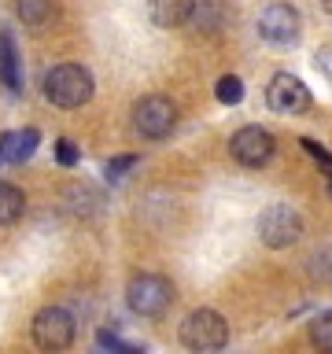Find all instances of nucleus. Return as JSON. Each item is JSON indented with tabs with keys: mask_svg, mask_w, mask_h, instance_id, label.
I'll return each instance as SVG.
<instances>
[{
	"mask_svg": "<svg viewBox=\"0 0 332 354\" xmlns=\"http://www.w3.org/2000/svg\"><path fill=\"white\" fill-rule=\"evenodd\" d=\"M0 159H4V133H0Z\"/></svg>",
	"mask_w": 332,
	"mask_h": 354,
	"instance_id": "b1692460",
	"label": "nucleus"
},
{
	"mask_svg": "<svg viewBox=\"0 0 332 354\" xmlns=\"http://www.w3.org/2000/svg\"><path fill=\"white\" fill-rule=\"evenodd\" d=\"M93 93H96V82L82 63H59L44 74V100L55 107H63V111H74V107L89 104Z\"/></svg>",
	"mask_w": 332,
	"mask_h": 354,
	"instance_id": "f257e3e1",
	"label": "nucleus"
},
{
	"mask_svg": "<svg viewBox=\"0 0 332 354\" xmlns=\"http://www.w3.org/2000/svg\"><path fill=\"white\" fill-rule=\"evenodd\" d=\"M273 148H277L273 133L262 129V126H243V129L232 133V140H229V151L240 166H266L273 159Z\"/></svg>",
	"mask_w": 332,
	"mask_h": 354,
	"instance_id": "6e6552de",
	"label": "nucleus"
},
{
	"mask_svg": "<svg viewBox=\"0 0 332 354\" xmlns=\"http://www.w3.org/2000/svg\"><path fill=\"white\" fill-rule=\"evenodd\" d=\"M74 332H77V325L63 306H44L33 317V343L44 351H66L74 343Z\"/></svg>",
	"mask_w": 332,
	"mask_h": 354,
	"instance_id": "423d86ee",
	"label": "nucleus"
},
{
	"mask_svg": "<svg viewBox=\"0 0 332 354\" xmlns=\"http://www.w3.org/2000/svg\"><path fill=\"white\" fill-rule=\"evenodd\" d=\"M96 343H100V347H111V351H118V354H126V351H140L137 343H126V339L118 336V332H111V328H104V332H100V336H96Z\"/></svg>",
	"mask_w": 332,
	"mask_h": 354,
	"instance_id": "6ab92c4d",
	"label": "nucleus"
},
{
	"mask_svg": "<svg viewBox=\"0 0 332 354\" xmlns=\"http://www.w3.org/2000/svg\"><path fill=\"white\" fill-rule=\"evenodd\" d=\"M0 77L11 93H22V71H19V48L11 30H0Z\"/></svg>",
	"mask_w": 332,
	"mask_h": 354,
	"instance_id": "9d476101",
	"label": "nucleus"
},
{
	"mask_svg": "<svg viewBox=\"0 0 332 354\" xmlns=\"http://www.w3.org/2000/svg\"><path fill=\"white\" fill-rule=\"evenodd\" d=\"M188 8H192V0H148V15H151V22L159 30L185 26Z\"/></svg>",
	"mask_w": 332,
	"mask_h": 354,
	"instance_id": "9b49d317",
	"label": "nucleus"
},
{
	"mask_svg": "<svg viewBox=\"0 0 332 354\" xmlns=\"http://www.w3.org/2000/svg\"><path fill=\"white\" fill-rule=\"evenodd\" d=\"M259 236L266 248L281 251V248H292V243L303 236V218H299L295 207L288 203H270L259 214Z\"/></svg>",
	"mask_w": 332,
	"mask_h": 354,
	"instance_id": "20e7f679",
	"label": "nucleus"
},
{
	"mask_svg": "<svg viewBox=\"0 0 332 354\" xmlns=\"http://www.w3.org/2000/svg\"><path fill=\"white\" fill-rule=\"evenodd\" d=\"M218 19H221L218 0H192L185 26H192V30H214V26H218Z\"/></svg>",
	"mask_w": 332,
	"mask_h": 354,
	"instance_id": "2eb2a0df",
	"label": "nucleus"
},
{
	"mask_svg": "<svg viewBox=\"0 0 332 354\" xmlns=\"http://www.w3.org/2000/svg\"><path fill=\"white\" fill-rule=\"evenodd\" d=\"M22 210H26V196H22V188L0 181V225H15L22 218Z\"/></svg>",
	"mask_w": 332,
	"mask_h": 354,
	"instance_id": "4468645a",
	"label": "nucleus"
},
{
	"mask_svg": "<svg viewBox=\"0 0 332 354\" xmlns=\"http://www.w3.org/2000/svg\"><path fill=\"white\" fill-rule=\"evenodd\" d=\"M329 192H332V170H329Z\"/></svg>",
	"mask_w": 332,
	"mask_h": 354,
	"instance_id": "a878e982",
	"label": "nucleus"
},
{
	"mask_svg": "<svg viewBox=\"0 0 332 354\" xmlns=\"http://www.w3.org/2000/svg\"><path fill=\"white\" fill-rule=\"evenodd\" d=\"M214 96H218V104H225V107L240 104V100H243V82H240L237 74H225V77H218V85H214Z\"/></svg>",
	"mask_w": 332,
	"mask_h": 354,
	"instance_id": "dca6fc26",
	"label": "nucleus"
},
{
	"mask_svg": "<svg viewBox=\"0 0 332 354\" xmlns=\"http://www.w3.org/2000/svg\"><path fill=\"white\" fill-rule=\"evenodd\" d=\"M325 8H329V15H332V0H325Z\"/></svg>",
	"mask_w": 332,
	"mask_h": 354,
	"instance_id": "393cba45",
	"label": "nucleus"
},
{
	"mask_svg": "<svg viewBox=\"0 0 332 354\" xmlns=\"http://www.w3.org/2000/svg\"><path fill=\"white\" fill-rule=\"evenodd\" d=\"M255 26H259V37L266 44H277V48H292L303 37V19L292 4H266Z\"/></svg>",
	"mask_w": 332,
	"mask_h": 354,
	"instance_id": "39448f33",
	"label": "nucleus"
},
{
	"mask_svg": "<svg viewBox=\"0 0 332 354\" xmlns=\"http://www.w3.org/2000/svg\"><path fill=\"white\" fill-rule=\"evenodd\" d=\"M314 66H317V71H321V74H325L329 82H332V44H325V48H317V55H314Z\"/></svg>",
	"mask_w": 332,
	"mask_h": 354,
	"instance_id": "5701e85b",
	"label": "nucleus"
},
{
	"mask_svg": "<svg viewBox=\"0 0 332 354\" xmlns=\"http://www.w3.org/2000/svg\"><path fill=\"white\" fill-rule=\"evenodd\" d=\"M37 144H41V129H19V133H4V159L8 162H26L33 151H37Z\"/></svg>",
	"mask_w": 332,
	"mask_h": 354,
	"instance_id": "f8f14e48",
	"label": "nucleus"
},
{
	"mask_svg": "<svg viewBox=\"0 0 332 354\" xmlns=\"http://www.w3.org/2000/svg\"><path fill=\"white\" fill-rule=\"evenodd\" d=\"M133 166H137V155H118V159H111L104 166V174H107V181H122L126 170H133Z\"/></svg>",
	"mask_w": 332,
	"mask_h": 354,
	"instance_id": "a211bd4d",
	"label": "nucleus"
},
{
	"mask_svg": "<svg viewBox=\"0 0 332 354\" xmlns=\"http://www.w3.org/2000/svg\"><path fill=\"white\" fill-rule=\"evenodd\" d=\"M177 122V107L166 96H144L137 107H133V126H137L140 137L148 140H163L166 133L174 129Z\"/></svg>",
	"mask_w": 332,
	"mask_h": 354,
	"instance_id": "0eeeda50",
	"label": "nucleus"
},
{
	"mask_svg": "<svg viewBox=\"0 0 332 354\" xmlns=\"http://www.w3.org/2000/svg\"><path fill=\"white\" fill-rule=\"evenodd\" d=\"M266 104L273 115H306L310 111V88L295 74H277L266 88Z\"/></svg>",
	"mask_w": 332,
	"mask_h": 354,
	"instance_id": "1a4fd4ad",
	"label": "nucleus"
},
{
	"mask_svg": "<svg viewBox=\"0 0 332 354\" xmlns=\"http://www.w3.org/2000/svg\"><path fill=\"white\" fill-rule=\"evenodd\" d=\"M181 343L188 351H221L229 343V321L218 310H192L181 321Z\"/></svg>",
	"mask_w": 332,
	"mask_h": 354,
	"instance_id": "7ed1b4c3",
	"label": "nucleus"
},
{
	"mask_svg": "<svg viewBox=\"0 0 332 354\" xmlns=\"http://www.w3.org/2000/svg\"><path fill=\"white\" fill-rule=\"evenodd\" d=\"M126 303L137 317H159L174 303V284L159 273H140L126 284Z\"/></svg>",
	"mask_w": 332,
	"mask_h": 354,
	"instance_id": "f03ea898",
	"label": "nucleus"
},
{
	"mask_svg": "<svg viewBox=\"0 0 332 354\" xmlns=\"http://www.w3.org/2000/svg\"><path fill=\"white\" fill-rule=\"evenodd\" d=\"M314 277H317V281H329V284H332V251L314 254Z\"/></svg>",
	"mask_w": 332,
	"mask_h": 354,
	"instance_id": "aec40b11",
	"label": "nucleus"
},
{
	"mask_svg": "<svg viewBox=\"0 0 332 354\" xmlns=\"http://www.w3.org/2000/svg\"><path fill=\"white\" fill-rule=\"evenodd\" d=\"M310 339H314L321 351H332V310H325V314H317L310 321Z\"/></svg>",
	"mask_w": 332,
	"mask_h": 354,
	"instance_id": "f3484780",
	"label": "nucleus"
},
{
	"mask_svg": "<svg viewBox=\"0 0 332 354\" xmlns=\"http://www.w3.org/2000/svg\"><path fill=\"white\" fill-rule=\"evenodd\" d=\"M15 11H19V19L26 22L30 30H41V26H48V22L55 19L59 0H15Z\"/></svg>",
	"mask_w": 332,
	"mask_h": 354,
	"instance_id": "ddd939ff",
	"label": "nucleus"
},
{
	"mask_svg": "<svg viewBox=\"0 0 332 354\" xmlns=\"http://www.w3.org/2000/svg\"><path fill=\"white\" fill-rule=\"evenodd\" d=\"M299 144H303V148H306V155H314V159H317L321 166H325V170H332V155H329L325 148H321L317 140H310V137H303V140H299Z\"/></svg>",
	"mask_w": 332,
	"mask_h": 354,
	"instance_id": "4be33fe9",
	"label": "nucleus"
},
{
	"mask_svg": "<svg viewBox=\"0 0 332 354\" xmlns=\"http://www.w3.org/2000/svg\"><path fill=\"white\" fill-rule=\"evenodd\" d=\"M55 159H59L63 166H74L77 162V148H74V140H55Z\"/></svg>",
	"mask_w": 332,
	"mask_h": 354,
	"instance_id": "412c9836",
	"label": "nucleus"
}]
</instances>
